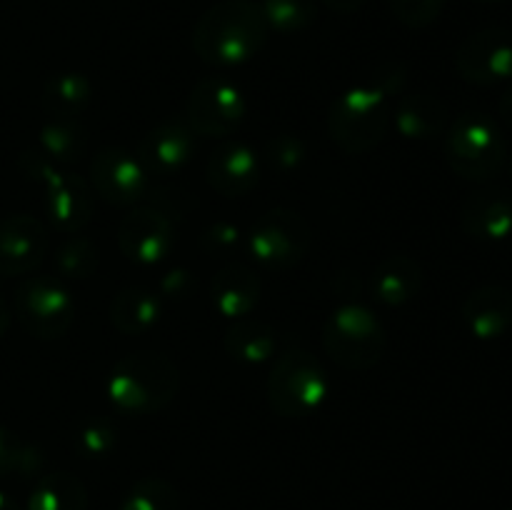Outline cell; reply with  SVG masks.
Here are the masks:
<instances>
[{"mask_svg":"<svg viewBox=\"0 0 512 510\" xmlns=\"http://www.w3.org/2000/svg\"><path fill=\"white\" fill-rule=\"evenodd\" d=\"M263 15L268 28L278 30V33H298L313 25L315 15V0H265Z\"/></svg>","mask_w":512,"mask_h":510,"instance_id":"cell-30","label":"cell"},{"mask_svg":"<svg viewBox=\"0 0 512 510\" xmlns=\"http://www.w3.org/2000/svg\"><path fill=\"white\" fill-rule=\"evenodd\" d=\"M25 510H88V490L83 480L65 470L40 475Z\"/></svg>","mask_w":512,"mask_h":510,"instance_id":"cell-25","label":"cell"},{"mask_svg":"<svg viewBox=\"0 0 512 510\" xmlns=\"http://www.w3.org/2000/svg\"><path fill=\"white\" fill-rule=\"evenodd\" d=\"M258 155L243 140H223L205 165L210 188L225 198H240L258 185Z\"/></svg>","mask_w":512,"mask_h":510,"instance_id":"cell-16","label":"cell"},{"mask_svg":"<svg viewBox=\"0 0 512 510\" xmlns=\"http://www.w3.org/2000/svg\"><path fill=\"white\" fill-rule=\"evenodd\" d=\"M120 253L140 265H155L173 250V218L155 205H140L130 210L118 228Z\"/></svg>","mask_w":512,"mask_h":510,"instance_id":"cell-13","label":"cell"},{"mask_svg":"<svg viewBox=\"0 0 512 510\" xmlns=\"http://www.w3.org/2000/svg\"><path fill=\"white\" fill-rule=\"evenodd\" d=\"M195 153V130L183 120H163L138 143L135 158L148 175H175Z\"/></svg>","mask_w":512,"mask_h":510,"instance_id":"cell-15","label":"cell"},{"mask_svg":"<svg viewBox=\"0 0 512 510\" xmlns=\"http://www.w3.org/2000/svg\"><path fill=\"white\" fill-rule=\"evenodd\" d=\"M323 348L345 370H370L388 350V333L368 308L348 303L325 320Z\"/></svg>","mask_w":512,"mask_h":510,"instance_id":"cell-5","label":"cell"},{"mask_svg":"<svg viewBox=\"0 0 512 510\" xmlns=\"http://www.w3.org/2000/svg\"><path fill=\"white\" fill-rule=\"evenodd\" d=\"M93 103V83L83 73H60L45 83L43 108L55 120H80Z\"/></svg>","mask_w":512,"mask_h":510,"instance_id":"cell-23","label":"cell"},{"mask_svg":"<svg viewBox=\"0 0 512 510\" xmlns=\"http://www.w3.org/2000/svg\"><path fill=\"white\" fill-rule=\"evenodd\" d=\"M260 293H263V283L258 273L243 263H225L213 275V285H210L215 310L230 320L248 318L258 305Z\"/></svg>","mask_w":512,"mask_h":510,"instance_id":"cell-19","label":"cell"},{"mask_svg":"<svg viewBox=\"0 0 512 510\" xmlns=\"http://www.w3.org/2000/svg\"><path fill=\"white\" fill-rule=\"evenodd\" d=\"M180 495L175 485H170L163 478H140L133 483V488L125 493L120 510H178Z\"/></svg>","mask_w":512,"mask_h":510,"instance_id":"cell-29","label":"cell"},{"mask_svg":"<svg viewBox=\"0 0 512 510\" xmlns=\"http://www.w3.org/2000/svg\"><path fill=\"white\" fill-rule=\"evenodd\" d=\"M40 148L50 163L73 165L88 153V130L80 120L50 118L40 130Z\"/></svg>","mask_w":512,"mask_h":510,"instance_id":"cell-26","label":"cell"},{"mask_svg":"<svg viewBox=\"0 0 512 510\" xmlns=\"http://www.w3.org/2000/svg\"><path fill=\"white\" fill-rule=\"evenodd\" d=\"M48 230L33 215L0 220V275H28L48 255Z\"/></svg>","mask_w":512,"mask_h":510,"instance_id":"cell-14","label":"cell"},{"mask_svg":"<svg viewBox=\"0 0 512 510\" xmlns=\"http://www.w3.org/2000/svg\"><path fill=\"white\" fill-rule=\"evenodd\" d=\"M268 155L273 160V165L278 168L290 170V168H298L305 158V148L295 135H278V138L270 140L268 145Z\"/></svg>","mask_w":512,"mask_h":510,"instance_id":"cell-34","label":"cell"},{"mask_svg":"<svg viewBox=\"0 0 512 510\" xmlns=\"http://www.w3.org/2000/svg\"><path fill=\"white\" fill-rule=\"evenodd\" d=\"M268 30L260 5L250 0H225L198 20L193 48L203 63L230 68L258 55L268 40Z\"/></svg>","mask_w":512,"mask_h":510,"instance_id":"cell-1","label":"cell"},{"mask_svg":"<svg viewBox=\"0 0 512 510\" xmlns=\"http://www.w3.org/2000/svg\"><path fill=\"white\" fill-rule=\"evenodd\" d=\"M445 158L465 180H490L505 168L508 148L498 123L485 113H463L445 133Z\"/></svg>","mask_w":512,"mask_h":510,"instance_id":"cell-4","label":"cell"},{"mask_svg":"<svg viewBox=\"0 0 512 510\" xmlns=\"http://www.w3.org/2000/svg\"><path fill=\"white\" fill-rule=\"evenodd\" d=\"M110 320L123 335H143L160 320V298L148 288L130 285L110 303Z\"/></svg>","mask_w":512,"mask_h":510,"instance_id":"cell-22","label":"cell"},{"mask_svg":"<svg viewBox=\"0 0 512 510\" xmlns=\"http://www.w3.org/2000/svg\"><path fill=\"white\" fill-rule=\"evenodd\" d=\"M330 10H338V13H353V10L363 8L365 0H323Z\"/></svg>","mask_w":512,"mask_h":510,"instance_id":"cell-35","label":"cell"},{"mask_svg":"<svg viewBox=\"0 0 512 510\" xmlns=\"http://www.w3.org/2000/svg\"><path fill=\"white\" fill-rule=\"evenodd\" d=\"M223 343L228 355L248 365L265 363V360L273 358L275 348H278L275 330L265 320L258 318L233 320V325L225 330Z\"/></svg>","mask_w":512,"mask_h":510,"instance_id":"cell-24","label":"cell"},{"mask_svg":"<svg viewBox=\"0 0 512 510\" xmlns=\"http://www.w3.org/2000/svg\"><path fill=\"white\" fill-rule=\"evenodd\" d=\"M118 443V430L110 420H90L78 433V448L85 458H105Z\"/></svg>","mask_w":512,"mask_h":510,"instance_id":"cell-31","label":"cell"},{"mask_svg":"<svg viewBox=\"0 0 512 510\" xmlns=\"http://www.w3.org/2000/svg\"><path fill=\"white\" fill-rule=\"evenodd\" d=\"M478 3H485V5H493V3H503V0H478Z\"/></svg>","mask_w":512,"mask_h":510,"instance_id":"cell-40","label":"cell"},{"mask_svg":"<svg viewBox=\"0 0 512 510\" xmlns=\"http://www.w3.org/2000/svg\"><path fill=\"white\" fill-rule=\"evenodd\" d=\"M0 510H23L18 505V500L13 495H8L5 490H0Z\"/></svg>","mask_w":512,"mask_h":510,"instance_id":"cell-38","label":"cell"},{"mask_svg":"<svg viewBox=\"0 0 512 510\" xmlns=\"http://www.w3.org/2000/svg\"><path fill=\"white\" fill-rule=\"evenodd\" d=\"M448 105L430 93L405 95L395 108V128L408 140H433L448 128Z\"/></svg>","mask_w":512,"mask_h":510,"instance_id":"cell-20","label":"cell"},{"mask_svg":"<svg viewBox=\"0 0 512 510\" xmlns=\"http://www.w3.org/2000/svg\"><path fill=\"white\" fill-rule=\"evenodd\" d=\"M505 165H508V170H510V178H512V153L508 155V160H505Z\"/></svg>","mask_w":512,"mask_h":510,"instance_id":"cell-39","label":"cell"},{"mask_svg":"<svg viewBox=\"0 0 512 510\" xmlns=\"http://www.w3.org/2000/svg\"><path fill=\"white\" fill-rule=\"evenodd\" d=\"M45 458L38 448L25 445L10 430L0 425V480L18 475V478H35L43 470Z\"/></svg>","mask_w":512,"mask_h":510,"instance_id":"cell-27","label":"cell"},{"mask_svg":"<svg viewBox=\"0 0 512 510\" xmlns=\"http://www.w3.org/2000/svg\"><path fill=\"white\" fill-rule=\"evenodd\" d=\"M508 510H512V508H508Z\"/></svg>","mask_w":512,"mask_h":510,"instance_id":"cell-41","label":"cell"},{"mask_svg":"<svg viewBox=\"0 0 512 510\" xmlns=\"http://www.w3.org/2000/svg\"><path fill=\"white\" fill-rule=\"evenodd\" d=\"M390 120L388 95L378 85H353L330 108L328 133L345 153H368L383 143Z\"/></svg>","mask_w":512,"mask_h":510,"instance_id":"cell-3","label":"cell"},{"mask_svg":"<svg viewBox=\"0 0 512 510\" xmlns=\"http://www.w3.org/2000/svg\"><path fill=\"white\" fill-rule=\"evenodd\" d=\"M395 18L408 28H428L440 18L445 0H390Z\"/></svg>","mask_w":512,"mask_h":510,"instance_id":"cell-32","label":"cell"},{"mask_svg":"<svg viewBox=\"0 0 512 510\" xmlns=\"http://www.w3.org/2000/svg\"><path fill=\"white\" fill-rule=\"evenodd\" d=\"M8 328H10V308H8V303L0 298V338L8 333Z\"/></svg>","mask_w":512,"mask_h":510,"instance_id":"cell-37","label":"cell"},{"mask_svg":"<svg viewBox=\"0 0 512 510\" xmlns=\"http://www.w3.org/2000/svg\"><path fill=\"white\" fill-rule=\"evenodd\" d=\"M455 68L475 85L512 80V30L485 28L468 35L455 53Z\"/></svg>","mask_w":512,"mask_h":510,"instance_id":"cell-12","label":"cell"},{"mask_svg":"<svg viewBox=\"0 0 512 510\" xmlns=\"http://www.w3.org/2000/svg\"><path fill=\"white\" fill-rule=\"evenodd\" d=\"M310 225L290 208H273L255 220L250 230V253L270 270H288L305 258L310 248Z\"/></svg>","mask_w":512,"mask_h":510,"instance_id":"cell-9","label":"cell"},{"mask_svg":"<svg viewBox=\"0 0 512 510\" xmlns=\"http://www.w3.org/2000/svg\"><path fill=\"white\" fill-rule=\"evenodd\" d=\"M178 368L160 353H130L118 360L108 395L125 415H150L163 410L178 393Z\"/></svg>","mask_w":512,"mask_h":510,"instance_id":"cell-2","label":"cell"},{"mask_svg":"<svg viewBox=\"0 0 512 510\" xmlns=\"http://www.w3.org/2000/svg\"><path fill=\"white\" fill-rule=\"evenodd\" d=\"M500 115H503L505 123L512 128V83L508 85V90L503 93V98H500Z\"/></svg>","mask_w":512,"mask_h":510,"instance_id":"cell-36","label":"cell"},{"mask_svg":"<svg viewBox=\"0 0 512 510\" xmlns=\"http://www.w3.org/2000/svg\"><path fill=\"white\" fill-rule=\"evenodd\" d=\"M328 370L308 350H288L275 360L268 378L270 408L283 418H305L325 403Z\"/></svg>","mask_w":512,"mask_h":510,"instance_id":"cell-6","label":"cell"},{"mask_svg":"<svg viewBox=\"0 0 512 510\" xmlns=\"http://www.w3.org/2000/svg\"><path fill=\"white\" fill-rule=\"evenodd\" d=\"M245 103L243 90L225 78H205L195 85L188 98V125L198 135L228 138L243 123Z\"/></svg>","mask_w":512,"mask_h":510,"instance_id":"cell-10","label":"cell"},{"mask_svg":"<svg viewBox=\"0 0 512 510\" xmlns=\"http://www.w3.org/2000/svg\"><path fill=\"white\" fill-rule=\"evenodd\" d=\"M373 295L383 305H403L420 293L423 268L410 255H390L375 268Z\"/></svg>","mask_w":512,"mask_h":510,"instance_id":"cell-21","label":"cell"},{"mask_svg":"<svg viewBox=\"0 0 512 510\" xmlns=\"http://www.w3.org/2000/svg\"><path fill=\"white\" fill-rule=\"evenodd\" d=\"M15 315L30 335L53 340L68 333L75 318L70 290L50 275L25 278L15 290Z\"/></svg>","mask_w":512,"mask_h":510,"instance_id":"cell-8","label":"cell"},{"mask_svg":"<svg viewBox=\"0 0 512 510\" xmlns=\"http://www.w3.org/2000/svg\"><path fill=\"white\" fill-rule=\"evenodd\" d=\"M100 253L98 245L93 240L83 238V235H70L60 243L58 253H55V268L63 278L83 280L98 270Z\"/></svg>","mask_w":512,"mask_h":510,"instance_id":"cell-28","label":"cell"},{"mask_svg":"<svg viewBox=\"0 0 512 510\" xmlns=\"http://www.w3.org/2000/svg\"><path fill=\"white\" fill-rule=\"evenodd\" d=\"M465 233L483 243H500L512 235V198L505 190H480L460 210Z\"/></svg>","mask_w":512,"mask_h":510,"instance_id":"cell-17","label":"cell"},{"mask_svg":"<svg viewBox=\"0 0 512 510\" xmlns=\"http://www.w3.org/2000/svg\"><path fill=\"white\" fill-rule=\"evenodd\" d=\"M200 245H203L205 253L213 255V258H225V255H230L233 250H238L240 245L238 225L233 223L210 225V228L203 233V238H200Z\"/></svg>","mask_w":512,"mask_h":510,"instance_id":"cell-33","label":"cell"},{"mask_svg":"<svg viewBox=\"0 0 512 510\" xmlns=\"http://www.w3.org/2000/svg\"><path fill=\"white\" fill-rule=\"evenodd\" d=\"M463 320L478 340H498L512 328V290L505 285L475 288L463 303Z\"/></svg>","mask_w":512,"mask_h":510,"instance_id":"cell-18","label":"cell"},{"mask_svg":"<svg viewBox=\"0 0 512 510\" xmlns=\"http://www.w3.org/2000/svg\"><path fill=\"white\" fill-rule=\"evenodd\" d=\"M20 168L45 188V213L63 233H80L93 215V188L80 175L63 173L43 153H25Z\"/></svg>","mask_w":512,"mask_h":510,"instance_id":"cell-7","label":"cell"},{"mask_svg":"<svg viewBox=\"0 0 512 510\" xmlns=\"http://www.w3.org/2000/svg\"><path fill=\"white\" fill-rule=\"evenodd\" d=\"M90 188L110 205H135L150 195V175L123 148H103L90 160Z\"/></svg>","mask_w":512,"mask_h":510,"instance_id":"cell-11","label":"cell"}]
</instances>
